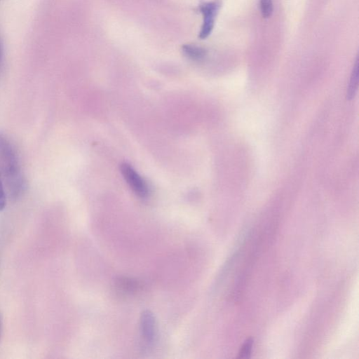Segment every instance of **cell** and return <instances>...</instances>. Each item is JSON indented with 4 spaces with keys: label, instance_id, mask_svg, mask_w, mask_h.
<instances>
[{
    "label": "cell",
    "instance_id": "4fadbf2b",
    "mask_svg": "<svg viewBox=\"0 0 359 359\" xmlns=\"http://www.w3.org/2000/svg\"><path fill=\"white\" fill-rule=\"evenodd\" d=\"M1 1V0H0Z\"/></svg>",
    "mask_w": 359,
    "mask_h": 359
},
{
    "label": "cell",
    "instance_id": "3957f363",
    "mask_svg": "<svg viewBox=\"0 0 359 359\" xmlns=\"http://www.w3.org/2000/svg\"><path fill=\"white\" fill-rule=\"evenodd\" d=\"M121 172L123 178L134 193L141 198H146L149 194V189L144 180L129 164L121 165Z\"/></svg>",
    "mask_w": 359,
    "mask_h": 359
},
{
    "label": "cell",
    "instance_id": "8fae6325",
    "mask_svg": "<svg viewBox=\"0 0 359 359\" xmlns=\"http://www.w3.org/2000/svg\"><path fill=\"white\" fill-rule=\"evenodd\" d=\"M1 60H2V46H1V39H0V67H1Z\"/></svg>",
    "mask_w": 359,
    "mask_h": 359
},
{
    "label": "cell",
    "instance_id": "52a82bcc",
    "mask_svg": "<svg viewBox=\"0 0 359 359\" xmlns=\"http://www.w3.org/2000/svg\"><path fill=\"white\" fill-rule=\"evenodd\" d=\"M358 83V60L357 59L353 66L349 83L347 88V98L352 99L357 90Z\"/></svg>",
    "mask_w": 359,
    "mask_h": 359
},
{
    "label": "cell",
    "instance_id": "6da1fadb",
    "mask_svg": "<svg viewBox=\"0 0 359 359\" xmlns=\"http://www.w3.org/2000/svg\"><path fill=\"white\" fill-rule=\"evenodd\" d=\"M0 177L6 197L16 201L24 193L26 182L16 149L10 140L0 133Z\"/></svg>",
    "mask_w": 359,
    "mask_h": 359
},
{
    "label": "cell",
    "instance_id": "8992f818",
    "mask_svg": "<svg viewBox=\"0 0 359 359\" xmlns=\"http://www.w3.org/2000/svg\"><path fill=\"white\" fill-rule=\"evenodd\" d=\"M182 50L187 57L195 60H201L206 55L205 49L194 44L184 45Z\"/></svg>",
    "mask_w": 359,
    "mask_h": 359
},
{
    "label": "cell",
    "instance_id": "7c38bea8",
    "mask_svg": "<svg viewBox=\"0 0 359 359\" xmlns=\"http://www.w3.org/2000/svg\"><path fill=\"white\" fill-rule=\"evenodd\" d=\"M0 328H1V319H0Z\"/></svg>",
    "mask_w": 359,
    "mask_h": 359
},
{
    "label": "cell",
    "instance_id": "9c48e42d",
    "mask_svg": "<svg viewBox=\"0 0 359 359\" xmlns=\"http://www.w3.org/2000/svg\"><path fill=\"white\" fill-rule=\"evenodd\" d=\"M253 340L249 338L245 340L238 353V358H248L250 356Z\"/></svg>",
    "mask_w": 359,
    "mask_h": 359
},
{
    "label": "cell",
    "instance_id": "ba28073f",
    "mask_svg": "<svg viewBox=\"0 0 359 359\" xmlns=\"http://www.w3.org/2000/svg\"><path fill=\"white\" fill-rule=\"evenodd\" d=\"M260 12L263 18H269L273 11V0H259Z\"/></svg>",
    "mask_w": 359,
    "mask_h": 359
},
{
    "label": "cell",
    "instance_id": "5b68a950",
    "mask_svg": "<svg viewBox=\"0 0 359 359\" xmlns=\"http://www.w3.org/2000/svg\"><path fill=\"white\" fill-rule=\"evenodd\" d=\"M142 284L137 279L128 277H118L114 280V287L118 292L132 294L141 290Z\"/></svg>",
    "mask_w": 359,
    "mask_h": 359
},
{
    "label": "cell",
    "instance_id": "277c9868",
    "mask_svg": "<svg viewBox=\"0 0 359 359\" xmlns=\"http://www.w3.org/2000/svg\"><path fill=\"white\" fill-rule=\"evenodd\" d=\"M140 330L144 341L148 344L154 342L156 336V322L153 313L144 311L140 316Z\"/></svg>",
    "mask_w": 359,
    "mask_h": 359
},
{
    "label": "cell",
    "instance_id": "30bf717a",
    "mask_svg": "<svg viewBox=\"0 0 359 359\" xmlns=\"http://www.w3.org/2000/svg\"><path fill=\"white\" fill-rule=\"evenodd\" d=\"M6 194L4 189V184L0 177V211L3 210L5 208L6 205Z\"/></svg>",
    "mask_w": 359,
    "mask_h": 359
},
{
    "label": "cell",
    "instance_id": "7a4b0ae2",
    "mask_svg": "<svg viewBox=\"0 0 359 359\" xmlns=\"http://www.w3.org/2000/svg\"><path fill=\"white\" fill-rule=\"evenodd\" d=\"M222 2L219 0H212L203 2L199 6L203 17L199 38L206 39L212 32L217 13L221 8Z\"/></svg>",
    "mask_w": 359,
    "mask_h": 359
}]
</instances>
